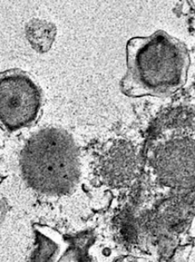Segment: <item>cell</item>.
<instances>
[{
	"instance_id": "cell-1",
	"label": "cell",
	"mask_w": 195,
	"mask_h": 262,
	"mask_svg": "<svg viewBox=\"0 0 195 262\" xmlns=\"http://www.w3.org/2000/svg\"><path fill=\"white\" fill-rule=\"evenodd\" d=\"M20 169L34 191L52 196L65 195L77 182V147L63 130L43 129L30 137L21 149Z\"/></svg>"
},
{
	"instance_id": "cell-2",
	"label": "cell",
	"mask_w": 195,
	"mask_h": 262,
	"mask_svg": "<svg viewBox=\"0 0 195 262\" xmlns=\"http://www.w3.org/2000/svg\"><path fill=\"white\" fill-rule=\"evenodd\" d=\"M42 92L36 82L21 70L0 73V126L19 131L39 118Z\"/></svg>"
},
{
	"instance_id": "cell-3",
	"label": "cell",
	"mask_w": 195,
	"mask_h": 262,
	"mask_svg": "<svg viewBox=\"0 0 195 262\" xmlns=\"http://www.w3.org/2000/svg\"><path fill=\"white\" fill-rule=\"evenodd\" d=\"M35 249L31 255L33 261H59V254L65 247L64 239L58 232L46 226L34 227Z\"/></svg>"
}]
</instances>
